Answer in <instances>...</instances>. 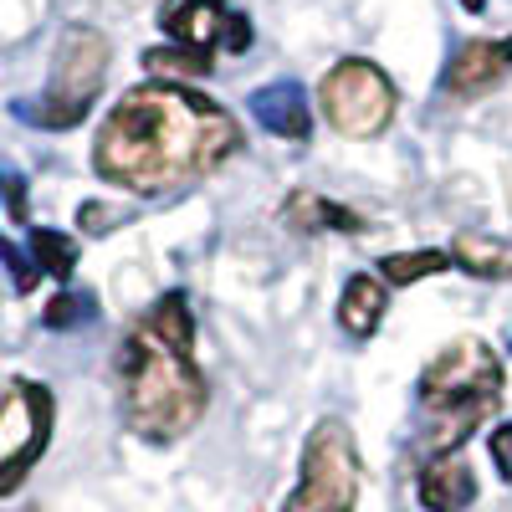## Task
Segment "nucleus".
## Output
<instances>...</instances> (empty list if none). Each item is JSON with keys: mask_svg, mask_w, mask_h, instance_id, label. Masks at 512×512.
Wrapping results in <instances>:
<instances>
[{"mask_svg": "<svg viewBox=\"0 0 512 512\" xmlns=\"http://www.w3.org/2000/svg\"><path fill=\"white\" fill-rule=\"evenodd\" d=\"M236 149L241 128L221 103L175 88V82H144L123 93L103 118L93 139V169L118 190L164 195L205 180Z\"/></svg>", "mask_w": 512, "mask_h": 512, "instance_id": "1", "label": "nucleus"}, {"mask_svg": "<svg viewBox=\"0 0 512 512\" xmlns=\"http://www.w3.org/2000/svg\"><path fill=\"white\" fill-rule=\"evenodd\" d=\"M118 405L123 425L149 446H175L190 436L205 405L210 384L195 364V318L185 292H164L134 318V328L118 344Z\"/></svg>", "mask_w": 512, "mask_h": 512, "instance_id": "2", "label": "nucleus"}, {"mask_svg": "<svg viewBox=\"0 0 512 512\" xmlns=\"http://www.w3.org/2000/svg\"><path fill=\"white\" fill-rule=\"evenodd\" d=\"M415 395L431 415V451L451 456L502 400V359L487 338L461 333L425 364Z\"/></svg>", "mask_w": 512, "mask_h": 512, "instance_id": "3", "label": "nucleus"}, {"mask_svg": "<svg viewBox=\"0 0 512 512\" xmlns=\"http://www.w3.org/2000/svg\"><path fill=\"white\" fill-rule=\"evenodd\" d=\"M108 82V41L93 26H67L52 57V82L41 98H21L11 113L36 128H77Z\"/></svg>", "mask_w": 512, "mask_h": 512, "instance_id": "4", "label": "nucleus"}, {"mask_svg": "<svg viewBox=\"0 0 512 512\" xmlns=\"http://www.w3.org/2000/svg\"><path fill=\"white\" fill-rule=\"evenodd\" d=\"M354 507H359V446H354V431L338 415H323L303 441L297 487H292L282 512H354Z\"/></svg>", "mask_w": 512, "mask_h": 512, "instance_id": "5", "label": "nucleus"}, {"mask_svg": "<svg viewBox=\"0 0 512 512\" xmlns=\"http://www.w3.org/2000/svg\"><path fill=\"white\" fill-rule=\"evenodd\" d=\"M57 425V400L41 379H11L0 390V497H11L31 466L47 456Z\"/></svg>", "mask_w": 512, "mask_h": 512, "instance_id": "6", "label": "nucleus"}, {"mask_svg": "<svg viewBox=\"0 0 512 512\" xmlns=\"http://www.w3.org/2000/svg\"><path fill=\"white\" fill-rule=\"evenodd\" d=\"M323 118L333 134L344 139H379L395 118V82L384 77L374 62L364 57H344L323 72V88H318Z\"/></svg>", "mask_w": 512, "mask_h": 512, "instance_id": "7", "label": "nucleus"}, {"mask_svg": "<svg viewBox=\"0 0 512 512\" xmlns=\"http://www.w3.org/2000/svg\"><path fill=\"white\" fill-rule=\"evenodd\" d=\"M159 31L175 47H195V52H216V47L246 52L251 47V21L231 11L226 0H164Z\"/></svg>", "mask_w": 512, "mask_h": 512, "instance_id": "8", "label": "nucleus"}, {"mask_svg": "<svg viewBox=\"0 0 512 512\" xmlns=\"http://www.w3.org/2000/svg\"><path fill=\"white\" fill-rule=\"evenodd\" d=\"M512 72V36L507 41H461V52L446 62V77H441V88L451 98H482L492 93L497 82Z\"/></svg>", "mask_w": 512, "mask_h": 512, "instance_id": "9", "label": "nucleus"}, {"mask_svg": "<svg viewBox=\"0 0 512 512\" xmlns=\"http://www.w3.org/2000/svg\"><path fill=\"white\" fill-rule=\"evenodd\" d=\"M415 492H420L425 512H461L477 497V477H472V466H466V456L451 451V456H431L420 466Z\"/></svg>", "mask_w": 512, "mask_h": 512, "instance_id": "10", "label": "nucleus"}, {"mask_svg": "<svg viewBox=\"0 0 512 512\" xmlns=\"http://www.w3.org/2000/svg\"><path fill=\"white\" fill-rule=\"evenodd\" d=\"M251 113H256V123H262L267 134H277V139L303 144V139L313 134L308 93L297 88V82H267V88H256V93H251Z\"/></svg>", "mask_w": 512, "mask_h": 512, "instance_id": "11", "label": "nucleus"}, {"mask_svg": "<svg viewBox=\"0 0 512 512\" xmlns=\"http://www.w3.org/2000/svg\"><path fill=\"white\" fill-rule=\"evenodd\" d=\"M451 262L477 282H507L512 277V241L487 236V231H456L451 236Z\"/></svg>", "mask_w": 512, "mask_h": 512, "instance_id": "12", "label": "nucleus"}, {"mask_svg": "<svg viewBox=\"0 0 512 512\" xmlns=\"http://www.w3.org/2000/svg\"><path fill=\"white\" fill-rule=\"evenodd\" d=\"M384 308H390V292H384V282L369 277V272H354V277L344 282V292H338V323H344L354 338L379 333Z\"/></svg>", "mask_w": 512, "mask_h": 512, "instance_id": "13", "label": "nucleus"}, {"mask_svg": "<svg viewBox=\"0 0 512 512\" xmlns=\"http://www.w3.org/2000/svg\"><path fill=\"white\" fill-rule=\"evenodd\" d=\"M282 221L287 226H297V236H313V231H364V221L354 216V210H344V205H333V200H323V195H313V190H297L292 200H287V210H282Z\"/></svg>", "mask_w": 512, "mask_h": 512, "instance_id": "14", "label": "nucleus"}, {"mask_svg": "<svg viewBox=\"0 0 512 512\" xmlns=\"http://www.w3.org/2000/svg\"><path fill=\"white\" fill-rule=\"evenodd\" d=\"M451 267V251H436V246H420V251H390L379 256V277L395 282V287H410L420 277H436Z\"/></svg>", "mask_w": 512, "mask_h": 512, "instance_id": "15", "label": "nucleus"}, {"mask_svg": "<svg viewBox=\"0 0 512 512\" xmlns=\"http://www.w3.org/2000/svg\"><path fill=\"white\" fill-rule=\"evenodd\" d=\"M26 241H31V262L41 267V277H57V282H67V277H72V267H77V241H72L67 231L36 226Z\"/></svg>", "mask_w": 512, "mask_h": 512, "instance_id": "16", "label": "nucleus"}, {"mask_svg": "<svg viewBox=\"0 0 512 512\" xmlns=\"http://www.w3.org/2000/svg\"><path fill=\"white\" fill-rule=\"evenodd\" d=\"M216 52H195V47H149L144 52V72L154 77H205Z\"/></svg>", "mask_w": 512, "mask_h": 512, "instance_id": "17", "label": "nucleus"}, {"mask_svg": "<svg viewBox=\"0 0 512 512\" xmlns=\"http://www.w3.org/2000/svg\"><path fill=\"white\" fill-rule=\"evenodd\" d=\"M88 318H98V297L93 292H57L52 303H47V313H41V323L57 328V333L88 323Z\"/></svg>", "mask_w": 512, "mask_h": 512, "instance_id": "18", "label": "nucleus"}, {"mask_svg": "<svg viewBox=\"0 0 512 512\" xmlns=\"http://www.w3.org/2000/svg\"><path fill=\"white\" fill-rule=\"evenodd\" d=\"M0 262L11 267V277H16V292H31L36 287V277H41V267L31 262V256L11 241V236H0Z\"/></svg>", "mask_w": 512, "mask_h": 512, "instance_id": "19", "label": "nucleus"}, {"mask_svg": "<svg viewBox=\"0 0 512 512\" xmlns=\"http://www.w3.org/2000/svg\"><path fill=\"white\" fill-rule=\"evenodd\" d=\"M492 461H497L502 482H512V420H507V425H497V431H492Z\"/></svg>", "mask_w": 512, "mask_h": 512, "instance_id": "20", "label": "nucleus"}, {"mask_svg": "<svg viewBox=\"0 0 512 512\" xmlns=\"http://www.w3.org/2000/svg\"><path fill=\"white\" fill-rule=\"evenodd\" d=\"M0 185H6V205H11V216H16V221H26V185H21V175H6Z\"/></svg>", "mask_w": 512, "mask_h": 512, "instance_id": "21", "label": "nucleus"}, {"mask_svg": "<svg viewBox=\"0 0 512 512\" xmlns=\"http://www.w3.org/2000/svg\"><path fill=\"white\" fill-rule=\"evenodd\" d=\"M461 6L472 11V16H482V11H487V0H461Z\"/></svg>", "mask_w": 512, "mask_h": 512, "instance_id": "22", "label": "nucleus"}]
</instances>
